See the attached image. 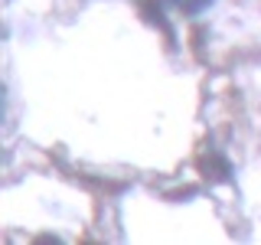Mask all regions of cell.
<instances>
[{"label": "cell", "mask_w": 261, "mask_h": 245, "mask_svg": "<svg viewBox=\"0 0 261 245\" xmlns=\"http://www.w3.org/2000/svg\"><path fill=\"white\" fill-rule=\"evenodd\" d=\"M199 170L209 180H225L228 177V160L219 157V154H209V157H199Z\"/></svg>", "instance_id": "6da1fadb"}]
</instances>
